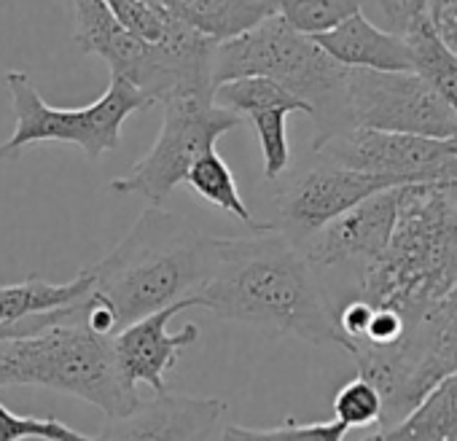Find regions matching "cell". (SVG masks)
<instances>
[{
  "label": "cell",
  "mask_w": 457,
  "mask_h": 441,
  "mask_svg": "<svg viewBox=\"0 0 457 441\" xmlns=\"http://www.w3.org/2000/svg\"><path fill=\"white\" fill-rule=\"evenodd\" d=\"M196 307L220 320L337 345L334 304L304 251L275 224L251 237H210Z\"/></svg>",
  "instance_id": "cell-1"
},
{
  "label": "cell",
  "mask_w": 457,
  "mask_h": 441,
  "mask_svg": "<svg viewBox=\"0 0 457 441\" xmlns=\"http://www.w3.org/2000/svg\"><path fill=\"white\" fill-rule=\"evenodd\" d=\"M457 283V180L398 186L385 251L358 275L353 296L393 310L411 331Z\"/></svg>",
  "instance_id": "cell-2"
},
{
  "label": "cell",
  "mask_w": 457,
  "mask_h": 441,
  "mask_svg": "<svg viewBox=\"0 0 457 441\" xmlns=\"http://www.w3.org/2000/svg\"><path fill=\"white\" fill-rule=\"evenodd\" d=\"M210 235L167 207L148 204L127 237L92 272V291L108 302L119 329L194 296L207 272Z\"/></svg>",
  "instance_id": "cell-3"
},
{
  "label": "cell",
  "mask_w": 457,
  "mask_h": 441,
  "mask_svg": "<svg viewBox=\"0 0 457 441\" xmlns=\"http://www.w3.org/2000/svg\"><path fill=\"white\" fill-rule=\"evenodd\" d=\"M347 71L312 36L299 33L280 14L235 38L218 41L212 52V89L243 76L280 84L310 108L318 129L315 143L353 127L347 113Z\"/></svg>",
  "instance_id": "cell-4"
},
{
  "label": "cell",
  "mask_w": 457,
  "mask_h": 441,
  "mask_svg": "<svg viewBox=\"0 0 457 441\" xmlns=\"http://www.w3.org/2000/svg\"><path fill=\"white\" fill-rule=\"evenodd\" d=\"M79 302L62 323L28 337L0 339V387H49L95 404L111 420L124 417L137 409L143 398L137 387L121 379L111 337H100L79 323Z\"/></svg>",
  "instance_id": "cell-5"
},
{
  "label": "cell",
  "mask_w": 457,
  "mask_h": 441,
  "mask_svg": "<svg viewBox=\"0 0 457 441\" xmlns=\"http://www.w3.org/2000/svg\"><path fill=\"white\" fill-rule=\"evenodd\" d=\"M76 44L111 65V76L135 84L151 105L175 95L212 97V38L183 25L172 38L148 44L129 33L103 0H73Z\"/></svg>",
  "instance_id": "cell-6"
},
{
  "label": "cell",
  "mask_w": 457,
  "mask_h": 441,
  "mask_svg": "<svg viewBox=\"0 0 457 441\" xmlns=\"http://www.w3.org/2000/svg\"><path fill=\"white\" fill-rule=\"evenodd\" d=\"M358 374L382 395V422L409 414L430 387L457 371V283L422 315V320L387 347H350Z\"/></svg>",
  "instance_id": "cell-7"
},
{
  "label": "cell",
  "mask_w": 457,
  "mask_h": 441,
  "mask_svg": "<svg viewBox=\"0 0 457 441\" xmlns=\"http://www.w3.org/2000/svg\"><path fill=\"white\" fill-rule=\"evenodd\" d=\"M12 92V108L17 127L6 143H0V162L17 159L33 143H76L89 162H97L105 151L119 148L121 124L151 105V100L127 79L111 76L108 89L84 108H54L33 87L25 71H9L4 76Z\"/></svg>",
  "instance_id": "cell-8"
},
{
  "label": "cell",
  "mask_w": 457,
  "mask_h": 441,
  "mask_svg": "<svg viewBox=\"0 0 457 441\" xmlns=\"http://www.w3.org/2000/svg\"><path fill=\"white\" fill-rule=\"evenodd\" d=\"M162 105V132L148 154L129 167V172L113 178L108 188L119 196H143L148 204L164 207L170 194L186 180L188 167L218 137L243 127V116L226 111L204 95H175Z\"/></svg>",
  "instance_id": "cell-9"
},
{
  "label": "cell",
  "mask_w": 457,
  "mask_h": 441,
  "mask_svg": "<svg viewBox=\"0 0 457 441\" xmlns=\"http://www.w3.org/2000/svg\"><path fill=\"white\" fill-rule=\"evenodd\" d=\"M315 159L385 178L393 186L422 180H457V137H425L347 127L312 143Z\"/></svg>",
  "instance_id": "cell-10"
},
{
  "label": "cell",
  "mask_w": 457,
  "mask_h": 441,
  "mask_svg": "<svg viewBox=\"0 0 457 441\" xmlns=\"http://www.w3.org/2000/svg\"><path fill=\"white\" fill-rule=\"evenodd\" d=\"M347 113L353 127L457 137V116L414 71H347Z\"/></svg>",
  "instance_id": "cell-11"
},
{
  "label": "cell",
  "mask_w": 457,
  "mask_h": 441,
  "mask_svg": "<svg viewBox=\"0 0 457 441\" xmlns=\"http://www.w3.org/2000/svg\"><path fill=\"white\" fill-rule=\"evenodd\" d=\"M395 210H398V186L382 188L366 196L363 202L353 204L334 220H328L323 229H318L302 245L304 256L310 259L318 275L337 272L350 280L345 299L353 296L358 275L385 251L395 224Z\"/></svg>",
  "instance_id": "cell-12"
},
{
  "label": "cell",
  "mask_w": 457,
  "mask_h": 441,
  "mask_svg": "<svg viewBox=\"0 0 457 441\" xmlns=\"http://www.w3.org/2000/svg\"><path fill=\"white\" fill-rule=\"evenodd\" d=\"M382 188H393V183L315 159L312 167L296 172L291 183L278 194L280 224L275 227L302 248L328 220Z\"/></svg>",
  "instance_id": "cell-13"
},
{
  "label": "cell",
  "mask_w": 457,
  "mask_h": 441,
  "mask_svg": "<svg viewBox=\"0 0 457 441\" xmlns=\"http://www.w3.org/2000/svg\"><path fill=\"white\" fill-rule=\"evenodd\" d=\"M191 307H196L194 296L178 299V302L119 329L111 337L116 369L129 387L148 385L154 393L167 390L164 374L178 363L180 350L199 339V329L194 323L183 326L175 334L167 331V323H170V318H175L178 312L191 310Z\"/></svg>",
  "instance_id": "cell-14"
},
{
  "label": "cell",
  "mask_w": 457,
  "mask_h": 441,
  "mask_svg": "<svg viewBox=\"0 0 457 441\" xmlns=\"http://www.w3.org/2000/svg\"><path fill=\"white\" fill-rule=\"evenodd\" d=\"M226 401L156 393L124 417H113L100 436L103 441H212Z\"/></svg>",
  "instance_id": "cell-15"
},
{
  "label": "cell",
  "mask_w": 457,
  "mask_h": 441,
  "mask_svg": "<svg viewBox=\"0 0 457 441\" xmlns=\"http://www.w3.org/2000/svg\"><path fill=\"white\" fill-rule=\"evenodd\" d=\"M312 41L345 68L366 71H411V52L401 33L382 30L363 12L347 17L337 28L312 36Z\"/></svg>",
  "instance_id": "cell-16"
},
{
  "label": "cell",
  "mask_w": 457,
  "mask_h": 441,
  "mask_svg": "<svg viewBox=\"0 0 457 441\" xmlns=\"http://www.w3.org/2000/svg\"><path fill=\"white\" fill-rule=\"evenodd\" d=\"M156 4L170 17L212 41L235 38L278 14L275 0H156Z\"/></svg>",
  "instance_id": "cell-17"
},
{
  "label": "cell",
  "mask_w": 457,
  "mask_h": 441,
  "mask_svg": "<svg viewBox=\"0 0 457 441\" xmlns=\"http://www.w3.org/2000/svg\"><path fill=\"white\" fill-rule=\"evenodd\" d=\"M361 441H457V371L430 387L409 414Z\"/></svg>",
  "instance_id": "cell-18"
},
{
  "label": "cell",
  "mask_w": 457,
  "mask_h": 441,
  "mask_svg": "<svg viewBox=\"0 0 457 441\" xmlns=\"http://www.w3.org/2000/svg\"><path fill=\"white\" fill-rule=\"evenodd\" d=\"M401 36L406 38L411 52V71L457 116V54L444 44L430 14H420Z\"/></svg>",
  "instance_id": "cell-19"
},
{
  "label": "cell",
  "mask_w": 457,
  "mask_h": 441,
  "mask_svg": "<svg viewBox=\"0 0 457 441\" xmlns=\"http://www.w3.org/2000/svg\"><path fill=\"white\" fill-rule=\"evenodd\" d=\"M92 291V272L81 270L71 283H49L41 278H28L22 283L0 286V323H14L33 315L54 312L76 304Z\"/></svg>",
  "instance_id": "cell-20"
},
{
  "label": "cell",
  "mask_w": 457,
  "mask_h": 441,
  "mask_svg": "<svg viewBox=\"0 0 457 441\" xmlns=\"http://www.w3.org/2000/svg\"><path fill=\"white\" fill-rule=\"evenodd\" d=\"M202 202L235 215L237 220L251 229V232H262V229H270L272 224H262V220L253 218V212L248 210V204L243 202L240 196V188H237V180H235V172L232 167L226 164V159L210 148L204 151L186 172V180H183Z\"/></svg>",
  "instance_id": "cell-21"
},
{
  "label": "cell",
  "mask_w": 457,
  "mask_h": 441,
  "mask_svg": "<svg viewBox=\"0 0 457 441\" xmlns=\"http://www.w3.org/2000/svg\"><path fill=\"white\" fill-rule=\"evenodd\" d=\"M288 113H307L310 116V108L302 100H283V103H267V105L251 108L243 116L256 129L267 180H278L291 164V143H288V132H286Z\"/></svg>",
  "instance_id": "cell-22"
},
{
  "label": "cell",
  "mask_w": 457,
  "mask_h": 441,
  "mask_svg": "<svg viewBox=\"0 0 457 441\" xmlns=\"http://www.w3.org/2000/svg\"><path fill=\"white\" fill-rule=\"evenodd\" d=\"M278 14L304 36H318L363 12L366 0H275Z\"/></svg>",
  "instance_id": "cell-23"
},
{
  "label": "cell",
  "mask_w": 457,
  "mask_h": 441,
  "mask_svg": "<svg viewBox=\"0 0 457 441\" xmlns=\"http://www.w3.org/2000/svg\"><path fill=\"white\" fill-rule=\"evenodd\" d=\"M347 428L339 420L323 422H296L286 420L275 428H245V425H226L220 441H345Z\"/></svg>",
  "instance_id": "cell-24"
},
{
  "label": "cell",
  "mask_w": 457,
  "mask_h": 441,
  "mask_svg": "<svg viewBox=\"0 0 457 441\" xmlns=\"http://www.w3.org/2000/svg\"><path fill=\"white\" fill-rule=\"evenodd\" d=\"M103 4L129 33L148 44H162L183 28V22L170 17L156 0H103Z\"/></svg>",
  "instance_id": "cell-25"
},
{
  "label": "cell",
  "mask_w": 457,
  "mask_h": 441,
  "mask_svg": "<svg viewBox=\"0 0 457 441\" xmlns=\"http://www.w3.org/2000/svg\"><path fill=\"white\" fill-rule=\"evenodd\" d=\"M0 441H103V438L81 433L57 417L14 414L4 404V398H0Z\"/></svg>",
  "instance_id": "cell-26"
},
{
  "label": "cell",
  "mask_w": 457,
  "mask_h": 441,
  "mask_svg": "<svg viewBox=\"0 0 457 441\" xmlns=\"http://www.w3.org/2000/svg\"><path fill=\"white\" fill-rule=\"evenodd\" d=\"M331 406H334V420H339L347 430L371 428L382 422V395L361 374L337 390Z\"/></svg>",
  "instance_id": "cell-27"
},
{
  "label": "cell",
  "mask_w": 457,
  "mask_h": 441,
  "mask_svg": "<svg viewBox=\"0 0 457 441\" xmlns=\"http://www.w3.org/2000/svg\"><path fill=\"white\" fill-rule=\"evenodd\" d=\"M377 6L393 33H403L420 14L428 12V0H377Z\"/></svg>",
  "instance_id": "cell-28"
},
{
  "label": "cell",
  "mask_w": 457,
  "mask_h": 441,
  "mask_svg": "<svg viewBox=\"0 0 457 441\" xmlns=\"http://www.w3.org/2000/svg\"><path fill=\"white\" fill-rule=\"evenodd\" d=\"M71 312H73V304H71V307H62V310H54V312H44V315L25 318V320L0 323V339H9V337H28V334L44 331V329H49V326H54V323L68 320Z\"/></svg>",
  "instance_id": "cell-29"
},
{
  "label": "cell",
  "mask_w": 457,
  "mask_h": 441,
  "mask_svg": "<svg viewBox=\"0 0 457 441\" xmlns=\"http://www.w3.org/2000/svg\"><path fill=\"white\" fill-rule=\"evenodd\" d=\"M430 20L444 38V44L457 54V0H446V4L436 12H430Z\"/></svg>",
  "instance_id": "cell-30"
},
{
  "label": "cell",
  "mask_w": 457,
  "mask_h": 441,
  "mask_svg": "<svg viewBox=\"0 0 457 441\" xmlns=\"http://www.w3.org/2000/svg\"><path fill=\"white\" fill-rule=\"evenodd\" d=\"M444 4H446V0H428V14L436 12V9H441Z\"/></svg>",
  "instance_id": "cell-31"
}]
</instances>
